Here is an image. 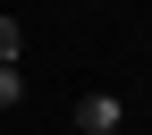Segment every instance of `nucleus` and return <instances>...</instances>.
I'll list each match as a JSON object with an SVG mask.
<instances>
[{
	"label": "nucleus",
	"mask_w": 152,
	"mask_h": 135,
	"mask_svg": "<svg viewBox=\"0 0 152 135\" xmlns=\"http://www.w3.org/2000/svg\"><path fill=\"white\" fill-rule=\"evenodd\" d=\"M17 101H26V76H17V68H0V110H17Z\"/></svg>",
	"instance_id": "nucleus-3"
},
{
	"label": "nucleus",
	"mask_w": 152,
	"mask_h": 135,
	"mask_svg": "<svg viewBox=\"0 0 152 135\" xmlns=\"http://www.w3.org/2000/svg\"><path fill=\"white\" fill-rule=\"evenodd\" d=\"M76 127H85V135H118L127 127V101H118V93H85V101H76Z\"/></svg>",
	"instance_id": "nucleus-1"
},
{
	"label": "nucleus",
	"mask_w": 152,
	"mask_h": 135,
	"mask_svg": "<svg viewBox=\"0 0 152 135\" xmlns=\"http://www.w3.org/2000/svg\"><path fill=\"white\" fill-rule=\"evenodd\" d=\"M17 51H26V34H17V17H0V68H17Z\"/></svg>",
	"instance_id": "nucleus-2"
}]
</instances>
